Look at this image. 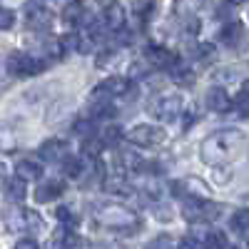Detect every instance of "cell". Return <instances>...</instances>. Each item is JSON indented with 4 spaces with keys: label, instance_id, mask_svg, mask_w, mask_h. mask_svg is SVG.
Returning <instances> with one entry per match:
<instances>
[{
    "label": "cell",
    "instance_id": "obj_1",
    "mask_svg": "<svg viewBox=\"0 0 249 249\" xmlns=\"http://www.w3.org/2000/svg\"><path fill=\"white\" fill-rule=\"evenodd\" d=\"M247 147V135L242 130H217L202 142L199 157L210 167H222V164L234 162Z\"/></svg>",
    "mask_w": 249,
    "mask_h": 249
},
{
    "label": "cell",
    "instance_id": "obj_2",
    "mask_svg": "<svg viewBox=\"0 0 249 249\" xmlns=\"http://www.w3.org/2000/svg\"><path fill=\"white\" fill-rule=\"evenodd\" d=\"M92 219L100 227H105V230H135L140 224V219L132 210H127L122 204H115V202L112 204H95Z\"/></svg>",
    "mask_w": 249,
    "mask_h": 249
},
{
    "label": "cell",
    "instance_id": "obj_3",
    "mask_svg": "<svg viewBox=\"0 0 249 249\" xmlns=\"http://www.w3.org/2000/svg\"><path fill=\"white\" fill-rule=\"evenodd\" d=\"M182 214L187 222H212L222 214V204L210 199H187Z\"/></svg>",
    "mask_w": 249,
    "mask_h": 249
},
{
    "label": "cell",
    "instance_id": "obj_4",
    "mask_svg": "<svg viewBox=\"0 0 249 249\" xmlns=\"http://www.w3.org/2000/svg\"><path fill=\"white\" fill-rule=\"evenodd\" d=\"M8 70L10 75H18V77H30V75H37L45 70V62L33 57L30 53H23V50H15L10 53L8 57Z\"/></svg>",
    "mask_w": 249,
    "mask_h": 249
},
{
    "label": "cell",
    "instance_id": "obj_5",
    "mask_svg": "<svg viewBox=\"0 0 249 249\" xmlns=\"http://www.w3.org/2000/svg\"><path fill=\"white\" fill-rule=\"evenodd\" d=\"M164 130L157 127V124H135V127L127 132V140L137 147H157V144L164 142Z\"/></svg>",
    "mask_w": 249,
    "mask_h": 249
},
{
    "label": "cell",
    "instance_id": "obj_6",
    "mask_svg": "<svg viewBox=\"0 0 249 249\" xmlns=\"http://www.w3.org/2000/svg\"><path fill=\"white\" fill-rule=\"evenodd\" d=\"M182 112V97L179 95H164L155 102V115L164 122H172L177 120Z\"/></svg>",
    "mask_w": 249,
    "mask_h": 249
},
{
    "label": "cell",
    "instance_id": "obj_7",
    "mask_svg": "<svg viewBox=\"0 0 249 249\" xmlns=\"http://www.w3.org/2000/svg\"><path fill=\"white\" fill-rule=\"evenodd\" d=\"M127 92V80L124 77H110L105 82H100L97 90L92 92V100H112Z\"/></svg>",
    "mask_w": 249,
    "mask_h": 249
},
{
    "label": "cell",
    "instance_id": "obj_8",
    "mask_svg": "<svg viewBox=\"0 0 249 249\" xmlns=\"http://www.w3.org/2000/svg\"><path fill=\"white\" fill-rule=\"evenodd\" d=\"M144 60L150 62L152 68H172L177 62V55L162 45H147L144 48Z\"/></svg>",
    "mask_w": 249,
    "mask_h": 249
},
{
    "label": "cell",
    "instance_id": "obj_9",
    "mask_svg": "<svg viewBox=\"0 0 249 249\" xmlns=\"http://www.w3.org/2000/svg\"><path fill=\"white\" fill-rule=\"evenodd\" d=\"M3 222L10 232H23V230H28V212L15 204H8V207H3Z\"/></svg>",
    "mask_w": 249,
    "mask_h": 249
},
{
    "label": "cell",
    "instance_id": "obj_10",
    "mask_svg": "<svg viewBox=\"0 0 249 249\" xmlns=\"http://www.w3.org/2000/svg\"><path fill=\"white\" fill-rule=\"evenodd\" d=\"M80 247H82V239L72 230H65V227H60L53 234V239L48 242V249H80Z\"/></svg>",
    "mask_w": 249,
    "mask_h": 249
},
{
    "label": "cell",
    "instance_id": "obj_11",
    "mask_svg": "<svg viewBox=\"0 0 249 249\" xmlns=\"http://www.w3.org/2000/svg\"><path fill=\"white\" fill-rule=\"evenodd\" d=\"M40 157L45 162H62L68 157V144L62 140H48L40 144Z\"/></svg>",
    "mask_w": 249,
    "mask_h": 249
},
{
    "label": "cell",
    "instance_id": "obj_12",
    "mask_svg": "<svg viewBox=\"0 0 249 249\" xmlns=\"http://www.w3.org/2000/svg\"><path fill=\"white\" fill-rule=\"evenodd\" d=\"M207 105H210L214 112H227L232 107V100H230V95H227L224 88L214 85V88L207 90Z\"/></svg>",
    "mask_w": 249,
    "mask_h": 249
},
{
    "label": "cell",
    "instance_id": "obj_13",
    "mask_svg": "<svg viewBox=\"0 0 249 249\" xmlns=\"http://www.w3.org/2000/svg\"><path fill=\"white\" fill-rule=\"evenodd\" d=\"M43 177V167L33 160H20L15 164V179L20 182H33V179H40Z\"/></svg>",
    "mask_w": 249,
    "mask_h": 249
},
{
    "label": "cell",
    "instance_id": "obj_14",
    "mask_svg": "<svg viewBox=\"0 0 249 249\" xmlns=\"http://www.w3.org/2000/svg\"><path fill=\"white\" fill-rule=\"evenodd\" d=\"M25 23H28V28L30 30H48V25H50V13H48V8H28V18H25Z\"/></svg>",
    "mask_w": 249,
    "mask_h": 249
},
{
    "label": "cell",
    "instance_id": "obj_15",
    "mask_svg": "<svg viewBox=\"0 0 249 249\" xmlns=\"http://www.w3.org/2000/svg\"><path fill=\"white\" fill-rule=\"evenodd\" d=\"M102 25H105L107 30H112V33L122 30V25H124V10L120 5H107L105 13H102Z\"/></svg>",
    "mask_w": 249,
    "mask_h": 249
},
{
    "label": "cell",
    "instance_id": "obj_16",
    "mask_svg": "<svg viewBox=\"0 0 249 249\" xmlns=\"http://www.w3.org/2000/svg\"><path fill=\"white\" fill-rule=\"evenodd\" d=\"M62 192H65L62 182H60V179H50V182L40 184L37 190H35V199H37V202H53V199L60 197Z\"/></svg>",
    "mask_w": 249,
    "mask_h": 249
},
{
    "label": "cell",
    "instance_id": "obj_17",
    "mask_svg": "<svg viewBox=\"0 0 249 249\" xmlns=\"http://www.w3.org/2000/svg\"><path fill=\"white\" fill-rule=\"evenodd\" d=\"M242 35H244V25L242 23H227L219 33V40L224 45H230V48H237L242 43Z\"/></svg>",
    "mask_w": 249,
    "mask_h": 249
},
{
    "label": "cell",
    "instance_id": "obj_18",
    "mask_svg": "<svg viewBox=\"0 0 249 249\" xmlns=\"http://www.w3.org/2000/svg\"><path fill=\"white\" fill-rule=\"evenodd\" d=\"M170 72H172V80L179 88H192L195 85V72H192L190 65H177L175 62V65L170 68Z\"/></svg>",
    "mask_w": 249,
    "mask_h": 249
},
{
    "label": "cell",
    "instance_id": "obj_19",
    "mask_svg": "<svg viewBox=\"0 0 249 249\" xmlns=\"http://www.w3.org/2000/svg\"><path fill=\"white\" fill-rule=\"evenodd\" d=\"M62 172H65L68 177H72V179H80L82 172H85V167H82V160L68 155L65 160H62Z\"/></svg>",
    "mask_w": 249,
    "mask_h": 249
},
{
    "label": "cell",
    "instance_id": "obj_20",
    "mask_svg": "<svg viewBox=\"0 0 249 249\" xmlns=\"http://www.w3.org/2000/svg\"><path fill=\"white\" fill-rule=\"evenodd\" d=\"M202 247H204V249H227V237H224V232H217V230L207 232V234L202 237Z\"/></svg>",
    "mask_w": 249,
    "mask_h": 249
},
{
    "label": "cell",
    "instance_id": "obj_21",
    "mask_svg": "<svg viewBox=\"0 0 249 249\" xmlns=\"http://www.w3.org/2000/svg\"><path fill=\"white\" fill-rule=\"evenodd\" d=\"M247 222H249V214H247V210H237L234 214H232V232L239 237V239H244L247 237Z\"/></svg>",
    "mask_w": 249,
    "mask_h": 249
},
{
    "label": "cell",
    "instance_id": "obj_22",
    "mask_svg": "<svg viewBox=\"0 0 249 249\" xmlns=\"http://www.w3.org/2000/svg\"><path fill=\"white\" fill-rule=\"evenodd\" d=\"M5 192H8V197L10 199H15V202H23L25 199V182H20V179H10L8 182V187H5Z\"/></svg>",
    "mask_w": 249,
    "mask_h": 249
},
{
    "label": "cell",
    "instance_id": "obj_23",
    "mask_svg": "<svg viewBox=\"0 0 249 249\" xmlns=\"http://www.w3.org/2000/svg\"><path fill=\"white\" fill-rule=\"evenodd\" d=\"M82 15H85L82 5H75V8H65V13H62V20H65V25L77 28V25L82 23Z\"/></svg>",
    "mask_w": 249,
    "mask_h": 249
},
{
    "label": "cell",
    "instance_id": "obj_24",
    "mask_svg": "<svg viewBox=\"0 0 249 249\" xmlns=\"http://www.w3.org/2000/svg\"><path fill=\"white\" fill-rule=\"evenodd\" d=\"M115 115V107L110 105V100H100L92 105V117H110Z\"/></svg>",
    "mask_w": 249,
    "mask_h": 249
},
{
    "label": "cell",
    "instance_id": "obj_25",
    "mask_svg": "<svg viewBox=\"0 0 249 249\" xmlns=\"http://www.w3.org/2000/svg\"><path fill=\"white\" fill-rule=\"evenodd\" d=\"M55 217L65 224V230H70V227H75L77 224V217L68 210V207H57V212H55Z\"/></svg>",
    "mask_w": 249,
    "mask_h": 249
},
{
    "label": "cell",
    "instance_id": "obj_26",
    "mask_svg": "<svg viewBox=\"0 0 249 249\" xmlns=\"http://www.w3.org/2000/svg\"><path fill=\"white\" fill-rule=\"evenodd\" d=\"M137 15L142 20H150L155 15V0H140L137 3Z\"/></svg>",
    "mask_w": 249,
    "mask_h": 249
},
{
    "label": "cell",
    "instance_id": "obj_27",
    "mask_svg": "<svg viewBox=\"0 0 249 249\" xmlns=\"http://www.w3.org/2000/svg\"><path fill=\"white\" fill-rule=\"evenodd\" d=\"M147 249H175V244H172V237L170 234H160V237H155L147 244Z\"/></svg>",
    "mask_w": 249,
    "mask_h": 249
},
{
    "label": "cell",
    "instance_id": "obj_28",
    "mask_svg": "<svg viewBox=\"0 0 249 249\" xmlns=\"http://www.w3.org/2000/svg\"><path fill=\"white\" fill-rule=\"evenodd\" d=\"M0 150H15V135L8 127H0Z\"/></svg>",
    "mask_w": 249,
    "mask_h": 249
},
{
    "label": "cell",
    "instance_id": "obj_29",
    "mask_svg": "<svg viewBox=\"0 0 249 249\" xmlns=\"http://www.w3.org/2000/svg\"><path fill=\"white\" fill-rule=\"evenodd\" d=\"M15 23V13L8 8H0V30H10Z\"/></svg>",
    "mask_w": 249,
    "mask_h": 249
},
{
    "label": "cell",
    "instance_id": "obj_30",
    "mask_svg": "<svg viewBox=\"0 0 249 249\" xmlns=\"http://www.w3.org/2000/svg\"><path fill=\"white\" fill-rule=\"evenodd\" d=\"M102 147H105V144H102L100 140H85V155H90V157H100V152H102Z\"/></svg>",
    "mask_w": 249,
    "mask_h": 249
},
{
    "label": "cell",
    "instance_id": "obj_31",
    "mask_svg": "<svg viewBox=\"0 0 249 249\" xmlns=\"http://www.w3.org/2000/svg\"><path fill=\"white\" fill-rule=\"evenodd\" d=\"M75 135H80V137H85V140H90L92 135H95V127H92V122H77L75 124Z\"/></svg>",
    "mask_w": 249,
    "mask_h": 249
},
{
    "label": "cell",
    "instance_id": "obj_32",
    "mask_svg": "<svg viewBox=\"0 0 249 249\" xmlns=\"http://www.w3.org/2000/svg\"><path fill=\"white\" fill-rule=\"evenodd\" d=\"M179 249H204V247H202V237H199V234L184 237V239L179 242Z\"/></svg>",
    "mask_w": 249,
    "mask_h": 249
},
{
    "label": "cell",
    "instance_id": "obj_33",
    "mask_svg": "<svg viewBox=\"0 0 249 249\" xmlns=\"http://www.w3.org/2000/svg\"><path fill=\"white\" fill-rule=\"evenodd\" d=\"M199 3H202V0H177V13H179V15L192 13V10H197Z\"/></svg>",
    "mask_w": 249,
    "mask_h": 249
},
{
    "label": "cell",
    "instance_id": "obj_34",
    "mask_svg": "<svg viewBox=\"0 0 249 249\" xmlns=\"http://www.w3.org/2000/svg\"><path fill=\"white\" fill-rule=\"evenodd\" d=\"M234 105H237L239 115L244 117V115H247V88H242V90L237 92V100H234Z\"/></svg>",
    "mask_w": 249,
    "mask_h": 249
},
{
    "label": "cell",
    "instance_id": "obj_35",
    "mask_svg": "<svg viewBox=\"0 0 249 249\" xmlns=\"http://www.w3.org/2000/svg\"><path fill=\"white\" fill-rule=\"evenodd\" d=\"M120 137H122V132H120V127H107V132H105V142L102 144H117L120 142Z\"/></svg>",
    "mask_w": 249,
    "mask_h": 249
},
{
    "label": "cell",
    "instance_id": "obj_36",
    "mask_svg": "<svg viewBox=\"0 0 249 249\" xmlns=\"http://www.w3.org/2000/svg\"><path fill=\"white\" fill-rule=\"evenodd\" d=\"M15 249H37V242H35L33 237H25V239H20V242L15 244Z\"/></svg>",
    "mask_w": 249,
    "mask_h": 249
},
{
    "label": "cell",
    "instance_id": "obj_37",
    "mask_svg": "<svg viewBox=\"0 0 249 249\" xmlns=\"http://www.w3.org/2000/svg\"><path fill=\"white\" fill-rule=\"evenodd\" d=\"M55 5H60L62 10L65 8H75V5H82V0H53Z\"/></svg>",
    "mask_w": 249,
    "mask_h": 249
},
{
    "label": "cell",
    "instance_id": "obj_38",
    "mask_svg": "<svg viewBox=\"0 0 249 249\" xmlns=\"http://www.w3.org/2000/svg\"><path fill=\"white\" fill-rule=\"evenodd\" d=\"M100 3H102V5L107 8V5H115V0H100Z\"/></svg>",
    "mask_w": 249,
    "mask_h": 249
},
{
    "label": "cell",
    "instance_id": "obj_39",
    "mask_svg": "<svg viewBox=\"0 0 249 249\" xmlns=\"http://www.w3.org/2000/svg\"><path fill=\"white\" fill-rule=\"evenodd\" d=\"M227 3H232V5H239V3H244V0H227Z\"/></svg>",
    "mask_w": 249,
    "mask_h": 249
}]
</instances>
